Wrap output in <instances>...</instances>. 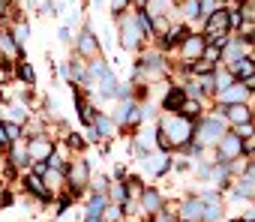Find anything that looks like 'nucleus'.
Segmentation results:
<instances>
[{
    "instance_id": "obj_29",
    "label": "nucleus",
    "mask_w": 255,
    "mask_h": 222,
    "mask_svg": "<svg viewBox=\"0 0 255 222\" xmlns=\"http://www.w3.org/2000/svg\"><path fill=\"white\" fill-rule=\"evenodd\" d=\"M6 144H9V135H6L3 126H0V147H6Z\"/></svg>"
},
{
    "instance_id": "obj_34",
    "label": "nucleus",
    "mask_w": 255,
    "mask_h": 222,
    "mask_svg": "<svg viewBox=\"0 0 255 222\" xmlns=\"http://www.w3.org/2000/svg\"><path fill=\"white\" fill-rule=\"evenodd\" d=\"M249 60H252V63H255V57H249Z\"/></svg>"
},
{
    "instance_id": "obj_17",
    "label": "nucleus",
    "mask_w": 255,
    "mask_h": 222,
    "mask_svg": "<svg viewBox=\"0 0 255 222\" xmlns=\"http://www.w3.org/2000/svg\"><path fill=\"white\" fill-rule=\"evenodd\" d=\"M93 126H96V129H99V132H102L105 138H108V135L114 132V123H111L108 117H96V120H93Z\"/></svg>"
},
{
    "instance_id": "obj_12",
    "label": "nucleus",
    "mask_w": 255,
    "mask_h": 222,
    "mask_svg": "<svg viewBox=\"0 0 255 222\" xmlns=\"http://www.w3.org/2000/svg\"><path fill=\"white\" fill-rule=\"evenodd\" d=\"M183 51H186V57H198V54H204V39H201V36H186Z\"/></svg>"
},
{
    "instance_id": "obj_19",
    "label": "nucleus",
    "mask_w": 255,
    "mask_h": 222,
    "mask_svg": "<svg viewBox=\"0 0 255 222\" xmlns=\"http://www.w3.org/2000/svg\"><path fill=\"white\" fill-rule=\"evenodd\" d=\"M183 36H186V30H183V27H174V30H168L165 42H168V45H177V42H183Z\"/></svg>"
},
{
    "instance_id": "obj_26",
    "label": "nucleus",
    "mask_w": 255,
    "mask_h": 222,
    "mask_svg": "<svg viewBox=\"0 0 255 222\" xmlns=\"http://www.w3.org/2000/svg\"><path fill=\"white\" fill-rule=\"evenodd\" d=\"M198 12H207V15H213V12H216V3H213V0H201V3H198Z\"/></svg>"
},
{
    "instance_id": "obj_14",
    "label": "nucleus",
    "mask_w": 255,
    "mask_h": 222,
    "mask_svg": "<svg viewBox=\"0 0 255 222\" xmlns=\"http://www.w3.org/2000/svg\"><path fill=\"white\" fill-rule=\"evenodd\" d=\"M78 51H81V54H93V51H96V42H93V33H90V30L81 33V39H78Z\"/></svg>"
},
{
    "instance_id": "obj_33",
    "label": "nucleus",
    "mask_w": 255,
    "mask_h": 222,
    "mask_svg": "<svg viewBox=\"0 0 255 222\" xmlns=\"http://www.w3.org/2000/svg\"><path fill=\"white\" fill-rule=\"evenodd\" d=\"M87 222H102V216H87Z\"/></svg>"
},
{
    "instance_id": "obj_16",
    "label": "nucleus",
    "mask_w": 255,
    "mask_h": 222,
    "mask_svg": "<svg viewBox=\"0 0 255 222\" xmlns=\"http://www.w3.org/2000/svg\"><path fill=\"white\" fill-rule=\"evenodd\" d=\"M108 207V201H105V195H96L93 201H90V210H87V216H102V210Z\"/></svg>"
},
{
    "instance_id": "obj_28",
    "label": "nucleus",
    "mask_w": 255,
    "mask_h": 222,
    "mask_svg": "<svg viewBox=\"0 0 255 222\" xmlns=\"http://www.w3.org/2000/svg\"><path fill=\"white\" fill-rule=\"evenodd\" d=\"M102 213H105L108 219H117V216H120V210H117V204H111V210H102Z\"/></svg>"
},
{
    "instance_id": "obj_23",
    "label": "nucleus",
    "mask_w": 255,
    "mask_h": 222,
    "mask_svg": "<svg viewBox=\"0 0 255 222\" xmlns=\"http://www.w3.org/2000/svg\"><path fill=\"white\" fill-rule=\"evenodd\" d=\"M138 42V30L132 24H126V45H135Z\"/></svg>"
},
{
    "instance_id": "obj_24",
    "label": "nucleus",
    "mask_w": 255,
    "mask_h": 222,
    "mask_svg": "<svg viewBox=\"0 0 255 222\" xmlns=\"http://www.w3.org/2000/svg\"><path fill=\"white\" fill-rule=\"evenodd\" d=\"M18 75H21L24 81H33V69H30V63H18Z\"/></svg>"
},
{
    "instance_id": "obj_10",
    "label": "nucleus",
    "mask_w": 255,
    "mask_h": 222,
    "mask_svg": "<svg viewBox=\"0 0 255 222\" xmlns=\"http://www.w3.org/2000/svg\"><path fill=\"white\" fill-rule=\"evenodd\" d=\"M201 216H204V198H195V201H189L186 207H183V219H195V222H201Z\"/></svg>"
},
{
    "instance_id": "obj_1",
    "label": "nucleus",
    "mask_w": 255,
    "mask_h": 222,
    "mask_svg": "<svg viewBox=\"0 0 255 222\" xmlns=\"http://www.w3.org/2000/svg\"><path fill=\"white\" fill-rule=\"evenodd\" d=\"M159 132H162V135L174 132V135L168 138V144H171V147H177V144H186V141H189V135H192V123H189V117L174 114V117H168V120L162 123V129H159Z\"/></svg>"
},
{
    "instance_id": "obj_18",
    "label": "nucleus",
    "mask_w": 255,
    "mask_h": 222,
    "mask_svg": "<svg viewBox=\"0 0 255 222\" xmlns=\"http://www.w3.org/2000/svg\"><path fill=\"white\" fill-rule=\"evenodd\" d=\"M27 186H30V189H33V192H36L39 198H48V189L42 186V180H39L36 174H33V177H27Z\"/></svg>"
},
{
    "instance_id": "obj_32",
    "label": "nucleus",
    "mask_w": 255,
    "mask_h": 222,
    "mask_svg": "<svg viewBox=\"0 0 255 222\" xmlns=\"http://www.w3.org/2000/svg\"><path fill=\"white\" fill-rule=\"evenodd\" d=\"M123 3H126V0H114V12H120V9H123Z\"/></svg>"
},
{
    "instance_id": "obj_13",
    "label": "nucleus",
    "mask_w": 255,
    "mask_h": 222,
    "mask_svg": "<svg viewBox=\"0 0 255 222\" xmlns=\"http://www.w3.org/2000/svg\"><path fill=\"white\" fill-rule=\"evenodd\" d=\"M183 102H186V93H183L180 87H174V90L165 96V108H168V111H180V108H183Z\"/></svg>"
},
{
    "instance_id": "obj_2",
    "label": "nucleus",
    "mask_w": 255,
    "mask_h": 222,
    "mask_svg": "<svg viewBox=\"0 0 255 222\" xmlns=\"http://www.w3.org/2000/svg\"><path fill=\"white\" fill-rule=\"evenodd\" d=\"M246 96H249V90H246L240 81H234V84H228L225 90H219V102H231V105H240Z\"/></svg>"
},
{
    "instance_id": "obj_5",
    "label": "nucleus",
    "mask_w": 255,
    "mask_h": 222,
    "mask_svg": "<svg viewBox=\"0 0 255 222\" xmlns=\"http://www.w3.org/2000/svg\"><path fill=\"white\" fill-rule=\"evenodd\" d=\"M231 72H234V78L246 81V78H252V75H255V63H252L249 57H240V60H234V63H231Z\"/></svg>"
},
{
    "instance_id": "obj_27",
    "label": "nucleus",
    "mask_w": 255,
    "mask_h": 222,
    "mask_svg": "<svg viewBox=\"0 0 255 222\" xmlns=\"http://www.w3.org/2000/svg\"><path fill=\"white\" fill-rule=\"evenodd\" d=\"M27 33H30V30H27L24 24H18V30H15V36H18V39H15V42H27Z\"/></svg>"
},
{
    "instance_id": "obj_21",
    "label": "nucleus",
    "mask_w": 255,
    "mask_h": 222,
    "mask_svg": "<svg viewBox=\"0 0 255 222\" xmlns=\"http://www.w3.org/2000/svg\"><path fill=\"white\" fill-rule=\"evenodd\" d=\"M228 84H234V75H231V72H222V75H216V87H219V90H225Z\"/></svg>"
},
{
    "instance_id": "obj_7",
    "label": "nucleus",
    "mask_w": 255,
    "mask_h": 222,
    "mask_svg": "<svg viewBox=\"0 0 255 222\" xmlns=\"http://www.w3.org/2000/svg\"><path fill=\"white\" fill-rule=\"evenodd\" d=\"M219 150H222L225 156H237V153L243 150V138H237V135H222V138H219Z\"/></svg>"
},
{
    "instance_id": "obj_9",
    "label": "nucleus",
    "mask_w": 255,
    "mask_h": 222,
    "mask_svg": "<svg viewBox=\"0 0 255 222\" xmlns=\"http://www.w3.org/2000/svg\"><path fill=\"white\" fill-rule=\"evenodd\" d=\"M27 153H30L33 159H45V156H51V144H48L45 138H36V141L27 144Z\"/></svg>"
},
{
    "instance_id": "obj_20",
    "label": "nucleus",
    "mask_w": 255,
    "mask_h": 222,
    "mask_svg": "<svg viewBox=\"0 0 255 222\" xmlns=\"http://www.w3.org/2000/svg\"><path fill=\"white\" fill-rule=\"evenodd\" d=\"M24 156H27L24 144H15V147H12V162H15V165H24Z\"/></svg>"
},
{
    "instance_id": "obj_35",
    "label": "nucleus",
    "mask_w": 255,
    "mask_h": 222,
    "mask_svg": "<svg viewBox=\"0 0 255 222\" xmlns=\"http://www.w3.org/2000/svg\"><path fill=\"white\" fill-rule=\"evenodd\" d=\"M138 3H144V0H138Z\"/></svg>"
},
{
    "instance_id": "obj_3",
    "label": "nucleus",
    "mask_w": 255,
    "mask_h": 222,
    "mask_svg": "<svg viewBox=\"0 0 255 222\" xmlns=\"http://www.w3.org/2000/svg\"><path fill=\"white\" fill-rule=\"evenodd\" d=\"M93 75H99V78H102V90H105L108 96H114V93H117V81L111 78V72H108V66H105V63H93Z\"/></svg>"
},
{
    "instance_id": "obj_11",
    "label": "nucleus",
    "mask_w": 255,
    "mask_h": 222,
    "mask_svg": "<svg viewBox=\"0 0 255 222\" xmlns=\"http://www.w3.org/2000/svg\"><path fill=\"white\" fill-rule=\"evenodd\" d=\"M141 204H144V210H150V213H159V207H162V198H159V192H156V189H144V195H141Z\"/></svg>"
},
{
    "instance_id": "obj_22",
    "label": "nucleus",
    "mask_w": 255,
    "mask_h": 222,
    "mask_svg": "<svg viewBox=\"0 0 255 222\" xmlns=\"http://www.w3.org/2000/svg\"><path fill=\"white\" fill-rule=\"evenodd\" d=\"M0 45H3V51H6V54H18V48H15V42H12V36H0Z\"/></svg>"
},
{
    "instance_id": "obj_8",
    "label": "nucleus",
    "mask_w": 255,
    "mask_h": 222,
    "mask_svg": "<svg viewBox=\"0 0 255 222\" xmlns=\"http://www.w3.org/2000/svg\"><path fill=\"white\" fill-rule=\"evenodd\" d=\"M69 180H72V186H75V189H81V186L87 183V165H84L81 159H75V162H72V168H69Z\"/></svg>"
},
{
    "instance_id": "obj_25",
    "label": "nucleus",
    "mask_w": 255,
    "mask_h": 222,
    "mask_svg": "<svg viewBox=\"0 0 255 222\" xmlns=\"http://www.w3.org/2000/svg\"><path fill=\"white\" fill-rule=\"evenodd\" d=\"M3 129H6V135H9V141H15V138L21 135V126H18V123H6Z\"/></svg>"
},
{
    "instance_id": "obj_30",
    "label": "nucleus",
    "mask_w": 255,
    "mask_h": 222,
    "mask_svg": "<svg viewBox=\"0 0 255 222\" xmlns=\"http://www.w3.org/2000/svg\"><path fill=\"white\" fill-rule=\"evenodd\" d=\"M243 87H246V90H255V75H252V78H246V81H243Z\"/></svg>"
},
{
    "instance_id": "obj_4",
    "label": "nucleus",
    "mask_w": 255,
    "mask_h": 222,
    "mask_svg": "<svg viewBox=\"0 0 255 222\" xmlns=\"http://www.w3.org/2000/svg\"><path fill=\"white\" fill-rule=\"evenodd\" d=\"M198 135H201V141H207V144L219 141V138H222V126H219V120H204L201 129H198Z\"/></svg>"
},
{
    "instance_id": "obj_6",
    "label": "nucleus",
    "mask_w": 255,
    "mask_h": 222,
    "mask_svg": "<svg viewBox=\"0 0 255 222\" xmlns=\"http://www.w3.org/2000/svg\"><path fill=\"white\" fill-rule=\"evenodd\" d=\"M225 117H228V120H234V123L240 126V123H252V111L240 102V105H231V108L225 111Z\"/></svg>"
},
{
    "instance_id": "obj_31",
    "label": "nucleus",
    "mask_w": 255,
    "mask_h": 222,
    "mask_svg": "<svg viewBox=\"0 0 255 222\" xmlns=\"http://www.w3.org/2000/svg\"><path fill=\"white\" fill-rule=\"evenodd\" d=\"M153 222H171V216H165V213H156V219Z\"/></svg>"
},
{
    "instance_id": "obj_15",
    "label": "nucleus",
    "mask_w": 255,
    "mask_h": 222,
    "mask_svg": "<svg viewBox=\"0 0 255 222\" xmlns=\"http://www.w3.org/2000/svg\"><path fill=\"white\" fill-rule=\"evenodd\" d=\"M216 66H213V60H204V57H198L195 63H192V72H198V75H210Z\"/></svg>"
}]
</instances>
